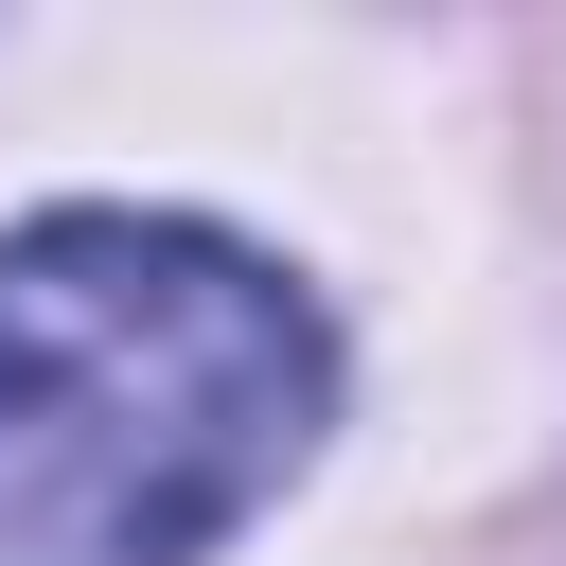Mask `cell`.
I'll list each match as a JSON object with an SVG mask.
<instances>
[{"label":"cell","mask_w":566,"mask_h":566,"mask_svg":"<svg viewBox=\"0 0 566 566\" xmlns=\"http://www.w3.org/2000/svg\"><path fill=\"white\" fill-rule=\"evenodd\" d=\"M336 407L318 301L195 212L0 230V566H195Z\"/></svg>","instance_id":"obj_1"}]
</instances>
